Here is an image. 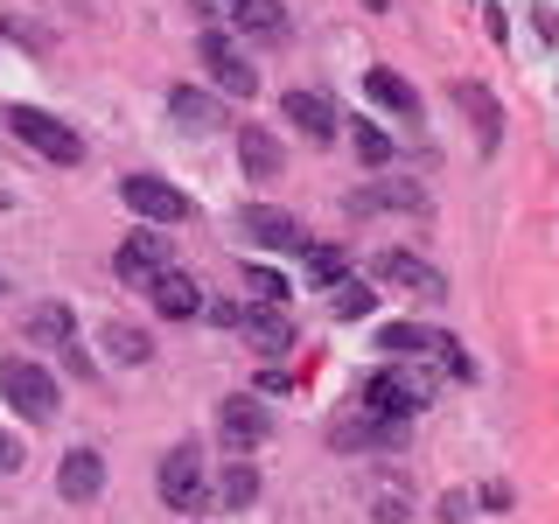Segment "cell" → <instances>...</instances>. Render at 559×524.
<instances>
[{"mask_svg":"<svg viewBox=\"0 0 559 524\" xmlns=\"http://www.w3.org/2000/svg\"><path fill=\"white\" fill-rule=\"evenodd\" d=\"M371 511H378V524H406V497H378Z\"/></svg>","mask_w":559,"mask_h":524,"instance_id":"4dcf8cb0","label":"cell"},{"mask_svg":"<svg viewBox=\"0 0 559 524\" xmlns=\"http://www.w3.org/2000/svg\"><path fill=\"white\" fill-rule=\"evenodd\" d=\"M238 162L252 182H280V168H287V154H280V140L266 127H238Z\"/></svg>","mask_w":559,"mask_h":524,"instance_id":"ac0fdd59","label":"cell"},{"mask_svg":"<svg viewBox=\"0 0 559 524\" xmlns=\"http://www.w3.org/2000/svg\"><path fill=\"white\" fill-rule=\"evenodd\" d=\"M28 336H35V343H63V349H70V336H78V314H70L63 301H43V308H28Z\"/></svg>","mask_w":559,"mask_h":524,"instance_id":"cb8c5ba5","label":"cell"},{"mask_svg":"<svg viewBox=\"0 0 559 524\" xmlns=\"http://www.w3.org/2000/svg\"><path fill=\"white\" fill-rule=\"evenodd\" d=\"M280 119H287V127H294V133H308V140H314V147H329V140H336V133H343V119H336V105H329V98H314V92H287V98H280Z\"/></svg>","mask_w":559,"mask_h":524,"instance_id":"7c38bea8","label":"cell"},{"mask_svg":"<svg viewBox=\"0 0 559 524\" xmlns=\"http://www.w3.org/2000/svg\"><path fill=\"white\" fill-rule=\"evenodd\" d=\"M217 441L245 454V448H259V441H273V413H266V398H224L217 406Z\"/></svg>","mask_w":559,"mask_h":524,"instance_id":"52a82bcc","label":"cell"},{"mask_svg":"<svg viewBox=\"0 0 559 524\" xmlns=\"http://www.w3.org/2000/svg\"><path fill=\"white\" fill-rule=\"evenodd\" d=\"M301 259H308V273L322 279V287H336V279H349V259H343V245H314V238H308V252H301Z\"/></svg>","mask_w":559,"mask_h":524,"instance_id":"f1b7e54d","label":"cell"},{"mask_svg":"<svg viewBox=\"0 0 559 524\" xmlns=\"http://www.w3.org/2000/svg\"><path fill=\"white\" fill-rule=\"evenodd\" d=\"M0 294H8V273H0Z\"/></svg>","mask_w":559,"mask_h":524,"instance_id":"d6a6232c","label":"cell"},{"mask_svg":"<svg viewBox=\"0 0 559 524\" xmlns=\"http://www.w3.org/2000/svg\"><path fill=\"white\" fill-rule=\"evenodd\" d=\"M238 231L252 238V245H266V252H308V231L287 217V210H273V203H245L238 210Z\"/></svg>","mask_w":559,"mask_h":524,"instance_id":"9c48e42d","label":"cell"},{"mask_svg":"<svg viewBox=\"0 0 559 524\" xmlns=\"http://www.w3.org/2000/svg\"><path fill=\"white\" fill-rule=\"evenodd\" d=\"M14 468H22V441H14V433H0V476H14Z\"/></svg>","mask_w":559,"mask_h":524,"instance_id":"1f68e13d","label":"cell"},{"mask_svg":"<svg viewBox=\"0 0 559 524\" xmlns=\"http://www.w3.org/2000/svg\"><path fill=\"white\" fill-rule=\"evenodd\" d=\"M231 22L245 28V35H287V14H280V0H231Z\"/></svg>","mask_w":559,"mask_h":524,"instance_id":"603a6c76","label":"cell"},{"mask_svg":"<svg viewBox=\"0 0 559 524\" xmlns=\"http://www.w3.org/2000/svg\"><path fill=\"white\" fill-rule=\"evenodd\" d=\"M238 287L252 294L259 308H287V273L280 266H238Z\"/></svg>","mask_w":559,"mask_h":524,"instance_id":"d4e9b609","label":"cell"},{"mask_svg":"<svg viewBox=\"0 0 559 524\" xmlns=\"http://www.w3.org/2000/svg\"><path fill=\"white\" fill-rule=\"evenodd\" d=\"M343 133H349V147H357V154H364L371 168H384V162H392V133H378L371 119H349Z\"/></svg>","mask_w":559,"mask_h":524,"instance_id":"4316f807","label":"cell"},{"mask_svg":"<svg viewBox=\"0 0 559 524\" xmlns=\"http://www.w3.org/2000/svg\"><path fill=\"white\" fill-rule=\"evenodd\" d=\"M0 392H8V406L22 413V419H35V427L63 413V398H57V378H49L35 357H0Z\"/></svg>","mask_w":559,"mask_h":524,"instance_id":"3957f363","label":"cell"},{"mask_svg":"<svg viewBox=\"0 0 559 524\" xmlns=\"http://www.w3.org/2000/svg\"><path fill=\"white\" fill-rule=\"evenodd\" d=\"M329 308H336V322H364V314H371V287H364V279H336V287H329Z\"/></svg>","mask_w":559,"mask_h":524,"instance_id":"83f0119b","label":"cell"},{"mask_svg":"<svg viewBox=\"0 0 559 524\" xmlns=\"http://www.w3.org/2000/svg\"><path fill=\"white\" fill-rule=\"evenodd\" d=\"M210 497H217L224 511H245V503L259 497V468L252 462H224V476L210 483Z\"/></svg>","mask_w":559,"mask_h":524,"instance_id":"7402d4cb","label":"cell"},{"mask_svg":"<svg viewBox=\"0 0 559 524\" xmlns=\"http://www.w3.org/2000/svg\"><path fill=\"white\" fill-rule=\"evenodd\" d=\"M413 210V217H419V210H427V196H419V189L413 182H378V189H364V196H357V210Z\"/></svg>","mask_w":559,"mask_h":524,"instance_id":"484cf974","label":"cell"},{"mask_svg":"<svg viewBox=\"0 0 559 524\" xmlns=\"http://www.w3.org/2000/svg\"><path fill=\"white\" fill-rule=\"evenodd\" d=\"M140 287H147L154 314H168V322H197V314H203V294H197V279H189L182 266H168V273L140 279Z\"/></svg>","mask_w":559,"mask_h":524,"instance_id":"8fae6325","label":"cell"},{"mask_svg":"<svg viewBox=\"0 0 559 524\" xmlns=\"http://www.w3.org/2000/svg\"><path fill=\"white\" fill-rule=\"evenodd\" d=\"M427 398H433V384L406 371V364H384V371L364 378V413L371 419H413V413H427Z\"/></svg>","mask_w":559,"mask_h":524,"instance_id":"6da1fadb","label":"cell"},{"mask_svg":"<svg viewBox=\"0 0 559 524\" xmlns=\"http://www.w3.org/2000/svg\"><path fill=\"white\" fill-rule=\"evenodd\" d=\"M238 329H245V336H252V349H259V357H280V349H287L294 343V322H287V308H245L238 314Z\"/></svg>","mask_w":559,"mask_h":524,"instance_id":"e0dca14e","label":"cell"},{"mask_svg":"<svg viewBox=\"0 0 559 524\" xmlns=\"http://www.w3.org/2000/svg\"><path fill=\"white\" fill-rule=\"evenodd\" d=\"M57 489L70 503H92L98 489H105V454L98 448H70L63 462H57Z\"/></svg>","mask_w":559,"mask_h":524,"instance_id":"4fadbf2b","label":"cell"},{"mask_svg":"<svg viewBox=\"0 0 559 524\" xmlns=\"http://www.w3.org/2000/svg\"><path fill=\"white\" fill-rule=\"evenodd\" d=\"M454 105H462V112H468V127H476V140H483V147H497V140H503V105L497 98H489L483 92V84H454Z\"/></svg>","mask_w":559,"mask_h":524,"instance_id":"ffe728a7","label":"cell"},{"mask_svg":"<svg viewBox=\"0 0 559 524\" xmlns=\"http://www.w3.org/2000/svg\"><path fill=\"white\" fill-rule=\"evenodd\" d=\"M197 57H203V70H210V84H217L224 98H252L259 92V70L238 57L231 43H224V35H203L197 43Z\"/></svg>","mask_w":559,"mask_h":524,"instance_id":"30bf717a","label":"cell"},{"mask_svg":"<svg viewBox=\"0 0 559 524\" xmlns=\"http://www.w3.org/2000/svg\"><path fill=\"white\" fill-rule=\"evenodd\" d=\"M329 441L336 448H406V419H336L329 427Z\"/></svg>","mask_w":559,"mask_h":524,"instance_id":"2e32d148","label":"cell"},{"mask_svg":"<svg viewBox=\"0 0 559 524\" xmlns=\"http://www.w3.org/2000/svg\"><path fill=\"white\" fill-rule=\"evenodd\" d=\"M154 483H162V503H168V511H203V503H210V468H203V448H175L168 454V462H162V476H154Z\"/></svg>","mask_w":559,"mask_h":524,"instance_id":"277c9868","label":"cell"},{"mask_svg":"<svg viewBox=\"0 0 559 524\" xmlns=\"http://www.w3.org/2000/svg\"><path fill=\"white\" fill-rule=\"evenodd\" d=\"M378 279H384V287L419 294V301H448V273L427 266V259H413V252H392V245L378 252Z\"/></svg>","mask_w":559,"mask_h":524,"instance_id":"ba28073f","label":"cell"},{"mask_svg":"<svg viewBox=\"0 0 559 524\" xmlns=\"http://www.w3.org/2000/svg\"><path fill=\"white\" fill-rule=\"evenodd\" d=\"M168 119L189 127V133H217L224 127V98H203V92H189V84H175V92H168Z\"/></svg>","mask_w":559,"mask_h":524,"instance_id":"d6986e66","label":"cell"},{"mask_svg":"<svg viewBox=\"0 0 559 524\" xmlns=\"http://www.w3.org/2000/svg\"><path fill=\"white\" fill-rule=\"evenodd\" d=\"M119 203L147 224H182L189 217V196L175 182H162V175H127V182H119Z\"/></svg>","mask_w":559,"mask_h":524,"instance_id":"5b68a950","label":"cell"},{"mask_svg":"<svg viewBox=\"0 0 559 524\" xmlns=\"http://www.w3.org/2000/svg\"><path fill=\"white\" fill-rule=\"evenodd\" d=\"M98 343H105V357H112V364H127V371L154 364V336H147L140 322H127V314H112V322L98 329Z\"/></svg>","mask_w":559,"mask_h":524,"instance_id":"9a60e30c","label":"cell"},{"mask_svg":"<svg viewBox=\"0 0 559 524\" xmlns=\"http://www.w3.org/2000/svg\"><path fill=\"white\" fill-rule=\"evenodd\" d=\"M224 8H231V0H224Z\"/></svg>","mask_w":559,"mask_h":524,"instance_id":"836d02e7","label":"cell"},{"mask_svg":"<svg viewBox=\"0 0 559 524\" xmlns=\"http://www.w3.org/2000/svg\"><path fill=\"white\" fill-rule=\"evenodd\" d=\"M0 127L22 133L28 147L43 154V162H63V168H78V162H84V140L70 133L57 112H43V105H8V112H0Z\"/></svg>","mask_w":559,"mask_h":524,"instance_id":"7a4b0ae2","label":"cell"},{"mask_svg":"<svg viewBox=\"0 0 559 524\" xmlns=\"http://www.w3.org/2000/svg\"><path fill=\"white\" fill-rule=\"evenodd\" d=\"M238 314H245L238 301H203V322L210 329H238Z\"/></svg>","mask_w":559,"mask_h":524,"instance_id":"f546056e","label":"cell"},{"mask_svg":"<svg viewBox=\"0 0 559 524\" xmlns=\"http://www.w3.org/2000/svg\"><path fill=\"white\" fill-rule=\"evenodd\" d=\"M378 349H384V357H448L454 371H468L462 349H454V336H441V329H427V322H384Z\"/></svg>","mask_w":559,"mask_h":524,"instance_id":"8992f818","label":"cell"},{"mask_svg":"<svg viewBox=\"0 0 559 524\" xmlns=\"http://www.w3.org/2000/svg\"><path fill=\"white\" fill-rule=\"evenodd\" d=\"M364 92H371V105H384L392 119H406V127H419V92L406 78H392V70H371L364 78Z\"/></svg>","mask_w":559,"mask_h":524,"instance_id":"44dd1931","label":"cell"},{"mask_svg":"<svg viewBox=\"0 0 559 524\" xmlns=\"http://www.w3.org/2000/svg\"><path fill=\"white\" fill-rule=\"evenodd\" d=\"M119 273H133V279H154V273H168V238L154 231V224H140V231L119 238Z\"/></svg>","mask_w":559,"mask_h":524,"instance_id":"5bb4252c","label":"cell"}]
</instances>
